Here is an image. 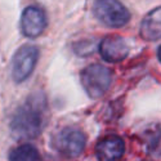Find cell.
<instances>
[{"label":"cell","instance_id":"1","mask_svg":"<svg viewBox=\"0 0 161 161\" xmlns=\"http://www.w3.org/2000/svg\"><path fill=\"white\" fill-rule=\"evenodd\" d=\"M45 124V101L34 96L21 106L12 120V133L17 139L36 138Z\"/></svg>","mask_w":161,"mask_h":161},{"label":"cell","instance_id":"2","mask_svg":"<svg viewBox=\"0 0 161 161\" xmlns=\"http://www.w3.org/2000/svg\"><path fill=\"white\" fill-rule=\"evenodd\" d=\"M112 81V71L102 64H92L81 72V84L86 94L99 98L108 90Z\"/></svg>","mask_w":161,"mask_h":161},{"label":"cell","instance_id":"3","mask_svg":"<svg viewBox=\"0 0 161 161\" xmlns=\"http://www.w3.org/2000/svg\"><path fill=\"white\" fill-rule=\"evenodd\" d=\"M96 18L107 27H123L130 19L129 10L119 0H97L93 7Z\"/></svg>","mask_w":161,"mask_h":161},{"label":"cell","instance_id":"4","mask_svg":"<svg viewBox=\"0 0 161 161\" xmlns=\"http://www.w3.org/2000/svg\"><path fill=\"white\" fill-rule=\"evenodd\" d=\"M86 143L85 134L75 128H64L53 139L54 148L64 157H77L83 153Z\"/></svg>","mask_w":161,"mask_h":161},{"label":"cell","instance_id":"5","mask_svg":"<svg viewBox=\"0 0 161 161\" xmlns=\"http://www.w3.org/2000/svg\"><path fill=\"white\" fill-rule=\"evenodd\" d=\"M39 59V49L34 45L21 47L12 62V75L16 83H22L27 79L36 66Z\"/></svg>","mask_w":161,"mask_h":161},{"label":"cell","instance_id":"6","mask_svg":"<svg viewBox=\"0 0 161 161\" xmlns=\"http://www.w3.org/2000/svg\"><path fill=\"white\" fill-rule=\"evenodd\" d=\"M47 27V17L43 9L37 7H27L21 17V29L25 36L37 37Z\"/></svg>","mask_w":161,"mask_h":161},{"label":"cell","instance_id":"7","mask_svg":"<svg viewBox=\"0 0 161 161\" xmlns=\"http://www.w3.org/2000/svg\"><path fill=\"white\" fill-rule=\"evenodd\" d=\"M99 53L106 62L116 63L123 61L129 53L126 42L116 35L106 36L99 44Z\"/></svg>","mask_w":161,"mask_h":161},{"label":"cell","instance_id":"8","mask_svg":"<svg viewBox=\"0 0 161 161\" xmlns=\"http://www.w3.org/2000/svg\"><path fill=\"white\" fill-rule=\"evenodd\" d=\"M124 152L125 143L116 136L102 138L96 147V156L98 161H120L124 156Z\"/></svg>","mask_w":161,"mask_h":161},{"label":"cell","instance_id":"9","mask_svg":"<svg viewBox=\"0 0 161 161\" xmlns=\"http://www.w3.org/2000/svg\"><path fill=\"white\" fill-rule=\"evenodd\" d=\"M139 35L147 42H156L161 39V7L155 8L143 18Z\"/></svg>","mask_w":161,"mask_h":161},{"label":"cell","instance_id":"10","mask_svg":"<svg viewBox=\"0 0 161 161\" xmlns=\"http://www.w3.org/2000/svg\"><path fill=\"white\" fill-rule=\"evenodd\" d=\"M39 152L31 144H21L9 152V161H37Z\"/></svg>","mask_w":161,"mask_h":161},{"label":"cell","instance_id":"11","mask_svg":"<svg viewBox=\"0 0 161 161\" xmlns=\"http://www.w3.org/2000/svg\"><path fill=\"white\" fill-rule=\"evenodd\" d=\"M157 53H158V59H160V62H161V47L158 48V52H157Z\"/></svg>","mask_w":161,"mask_h":161}]
</instances>
